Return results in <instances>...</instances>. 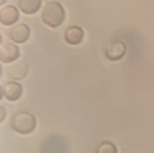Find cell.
<instances>
[{"instance_id": "6", "label": "cell", "mask_w": 154, "mask_h": 153, "mask_svg": "<svg viewBox=\"0 0 154 153\" xmlns=\"http://www.w3.org/2000/svg\"><path fill=\"white\" fill-rule=\"evenodd\" d=\"M22 94H23V87L19 82H15V81L7 82L3 86V97L11 102L17 101L22 97Z\"/></svg>"}, {"instance_id": "3", "label": "cell", "mask_w": 154, "mask_h": 153, "mask_svg": "<svg viewBox=\"0 0 154 153\" xmlns=\"http://www.w3.org/2000/svg\"><path fill=\"white\" fill-rule=\"evenodd\" d=\"M20 57V50L15 43L5 42L0 47V61L3 63H11Z\"/></svg>"}, {"instance_id": "12", "label": "cell", "mask_w": 154, "mask_h": 153, "mask_svg": "<svg viewBox=\"0 0 154 153\" xmlns=\"http://www.w3.org/2000/svg\"><path fill=\"white\" fill-rule=\"evenodd\" d=\"M5 118V109L3 106H0V122H3Z\"/></svg>"}, {"instance_id": "8", "label": "cell", "mask_w": 154, "mask_h": 153, "mask_svg": "<svg viewBox=\"0 0 154 153\" xmlns=\"http://www.w3.org/2000/svg\"><path fill=\"white\" fill-rule=\"evenodd\" d=\"M83 36H85V32L82 30L79 26H71L66 30L64 32V39L69 45H72V46H76L83 40Z\"/></svg>"}, {"instance_id": "7", "label": "cell", "mask_w": 154, "mask_h": 153, "mask_svg": "<svg viewBox=\"0 0 154 153\" xmlns=\"http://www.w3.org/2000/svg\"><path fill=\"white\" fill-rule=\"evenodd\" d=\"M19 19V10L14 5H7V7L0 10V23L3 26H12Z\"/></svg>"}, {"instance_id": "9", "label": "cell", "mask_w": 154, "mask_h": 153, "mask_svg": "<svg viewBox=\"0 0 154 153\" xmlns=\"http://www.w3.org/2000/svg\"><path fill=\"white\" fill-rule=\"evenodd\" d=\"M19 10L26 15H32V14L38 12L42 5V0H19L17 2Z\"/></svg>"}, {"instance_id": "10", "label": "cell", "mask_w": 154, "mask_h": 153, "mask_svg": "<svg viewBox=\"0 0 154 153\" xmlns=\"http://www.w3.org/2000/svg\"><path fill=\"white\" fill-rule=\"evenodd\" d=\"M28 73V67L26 63H15L10 67L8 70V76L10 78L15 79V81H19V79H23Z\"/></svg>"}, {"instance_id": "1", "label": "cell", "mask_w": 154, "mask_h": 153, "mask_svg": "<svg viewBox=\"0 0 154 153\" xmlns=\"http://www.w3.org/2000/svg\"><path fill=\"white\" fill-rule=\"evenodd\" d=\"M64 17H66V12H64V8L62 7L60 3L48 2L43 5L42 22L46 26H48L51 28L59 27L64 22Z\"/></svg>"}, {"instance_id": "5", "label": "cell", "mask_w": 154, "mask_h": 153, "mask_svg": "<svg viewBox=\"0 0 154 153\" xmlns=\"http://www.w3.org/2000/svg\"><path fill=\"white\" fill-rule=\"evenodd\" d=\"M126 54V45L121 40H114L110 42L106 47V57L110 61H119Z\"/></svg>"}, {"instance_id": "4", "label": "cell", "mask_w": 154, "mask_h": 153, "mask_svg": "<svg viewBox=\"0 0 154 153\" xmlns=\"http://www.w3.org/2000/svg\"><path fill=\"white\" fill-rule=\"evenodd\" d=\"M8 38L15 43L27 42L29 38V27L27 24H24V23L14 26V27H11V30L8 31Z\"/></svg>"}, {"instance_id": "11", "label": "cell", "mask_w": 154, "mask_h": 153, "mask_svg": "<svg viewBox=\"0 0 154 153\" xmlns=\"http://www.w3.org/2000/svg\"><path fill=\"white\" fill-rule=\"evenodd\" d=\"M95 153H117V146L110 141H103L102 144H99Z\"/></svg>"}, {"instance_id": "13", "label": "cell", "mask_w": 154, "mask_h": 153, "mask_svg": "<svg viewBox=\"0 0 154 153\" xmlns=\"http://www.w3.org/2000/svg\"><path fill=\"white\" fill-rule=\"evenodd\" d=\"M5 3V0H0V4H4Z\"/></svg>"}, {"instance_id": "2", "label": "cell", "mask_w": 154, "mask_h": 153, "mask_svg": "<svg viewBox=\"0 0 154 153\" xmlns=\"http://www.w3.org/2000/svg\"><path fill=\"white\" fill-rule=\"evenodd\" d=\"M11 128L17 134L27 136V134L32 133L36 128V118H35L34 114L28 113V111H20V113H16L12 117Z\"/></svg>"}]
</instances>
